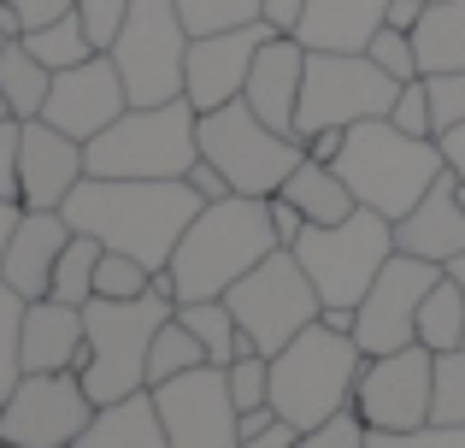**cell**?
<instances>
[{"instance_id":"cell-27","label":"cell","mask_w":465,"mask_h":448,"mask_svg":"<svg viewBox=\"0 0 465 448\" xmlns=\"http://www.w3.org/2000/svg\"><path fill=\"white\" fill-rule=\"evenodd\" d=\"M0 95H6V113L18 124H30V118H42L47 95H54V71L24 42H6V54H0Z\"/></svg>"},{"instance_id":"cell-35","label":"cell","mask_w":465,"mask_h":448,"mask_svg":"<svg viewBox=\"0 0 465 448\" xmlns=\"http://www.w3.org/2000/svg\"><path fill=\"white\" fill-rule=\"evenodd\" d=\"M153 289V272L142 260H130V254H101V272H94V295L101 301H142Z\"/></svg>"},{"instance_id":"cell-26","label":"cell","mask_w":465,"mask_h":448,"mask_svg":"<svg viewBox=\"0 0 465 448\" xmlns=\"http://www.w3.org/2000/svg\"><path fill=\"white\" fill-rule=\"evenodd\" d=\"M412 47H419L424 77L465 71V0H436V6L424 12V24L412 30Z\"/></svg>"},{"instance_id":"cell-37","label":"cell","mask_w":465,"mask_h":448,"mask_svg":"<svg viewBox=\"0 0 465 448\" xmlns=\"http://www.w3.org/2000/svg\"><path fill=\"white\" fill-rule=\"evenodd\" d=\"M436 425H465V348L454 354H436Z\"/></svg>"},{"instance_id":"cell-22","label":"cell","mask_w":465,"mask_h":448,"mask_svg":"<svg viewBox=\"0 0 465 448\" xmlns=\"http://www.w3.org/2000/svg\"><path fill=\"white\" fill-rule=\"evenodd\" d=\"M89 360V319L83 307L42 295L24 307V372H83Z\"/></svg>"},{"instance_id":"cell-19","label":"cell","mask_w":465,"mask_h":448,"mask_svg":"<svg viewBox=\"0 0 465 448\" xmlns=\"http://www.w3.org/2000/svg\"><path fill=\"white\" fill-rule=\"evenodd\" d=\"M301 83H307V47H301L295 35H272V42L260 47V59H253V71H248V89H242V101H248L272 130L295 136Z\"/></svg>"},{"instance_id":"cell-5","label":"cell","mask_w":465,"mask_h":448,"mask_svg":"<svg viewBox=\"0 0 465 448\" xmlns=\"http://www.w3.org/2000/svg\"><path fill=\"white\" fill-rule=\"evenodd\" d=\"M89 177H130V184H183L201 160V113L189 101L130 106L118 124L83 142Z\"/></svg>"},{"instance_id":"cell-21","label":"cell","mask_w":465,"mask_h":448,"mask_svg":"<svg viewBox=\"0 0 465 448\" xmlns=\"http://www.w3.org/2000/svg\"><path fill=\"white\" fill-rule=\"evenodd\" d=\"M395 248L412 254V260H436V265L465 254V207H460V177L454 172H442L430 184V195L407 219H395Z\"/></svg>"},{"instance_id":"cell-2","label":"cell","mask_w":465,"mask_h":448,"mask_svg":"<svg viewBox=\"0 0 465 448\" xmlns=\"http://www.w3.org/2000/svg\"><path fill=\"white\" fill-rule=\"evenodd\" d=\"M283 248L272 224V201L265 195H224L206 201L194 224L183 230L177 254H171V284L177 301H224L260 260Z\"/></svg>"},{"instance_id":"cell-7","label":"cell","mask_w":465,"mask_h":448,"mask_svg":"<svg viewBox=\"0 0 465 448\" xmlns=\"http://www.w3.org/2000/svg\"><path fill=\"white\" fill-rule=\"evenodd\" d=\"M395 219H383V213L360 207L348 213L341 224H307L295 242V260L307 265L312 289L324 307H360L365 289L377 284V272H383L389 260H395Z\"/></svg>"},{"instance_id":"cell-12","label":"cell","mask_w":465,"mask_h":448,"mask_svg":"<svg viewBox=\"0 0 465 448\" xmlns=\"http://www.w3.org/2000/svg\"><path fill=\"white\" fill-rule=\"evenodd\" d=\"M442 277H448V265L412 260V254H395V260L377 272V284L365 289V301L353 307V343L365 348V360L401 354V348L419 343V307Z\"/></svg>"},{"instance_id":"cell-6","label":"cell","mask_w":465,"mask_h":448,"mask_svg":"<svg viewBox=\"0 0 465 448\" xmlns=\"http://www.w3.org/2000/svg\"><path fill=\"white\" fill-rule=\"evenodd\" d=\"M171 313H177V301L159 295V289H148L142 301H101L94 295L83 307V319H89V360H83L77 378H83L94 407L148 390V348L165 331Z\"/></svg>"},{"instance_id":"cell-54","label":"cell","mask_w":465,"mask_h":448,"mask_svg":"<svg viewBox=\"0 0 465 448\" xmlns=\"http://www.w3.org/2000/svg\"><path fill=\"white\" fill-rule=\"evenodd\" d=\"M18 219H24L18 201H0V265H6V242H12V230H18Z\"/></svg>"},{"instance_id":"cell-38","label":"cell","mask_w":465,"mask_h":448,"mask_svg":"<svg viewBox=\"0 0 465 448\" xmlns=\"http://www.w3.org/2000/svg\"><path fill=\"white\" fill-rule=\"evenodd\" d=\"M365 54H371L395 83H419L424 77V71H419V47H412L407 30H389V24H383V30L371 35V47H365Z\"/></svg>"},{"instance_id":"cell-47","label":"cell","mask_w":465,"mask_h":448,"mask_svg":"<svg viewBox=\"0 0 465 448\" xmlns=\"http://www.w3.org/2000/svg\"><path fill=\"white\" fill-rule=\"evenodd\" d=\"M436 148H442L448 172L465 184V118H460V124H442V130H436Z\"/></svg>"},{"instance_id":"cell-42","label":"cell","mask_w":465,"mask_h":448,"mask_svg":"<svg viewBox=\"0 0 465 448\" xmlns=\"http://www.w3.org/2000/svg\"><path fill=\"white\" fill-rule=\"evenodd\" d=\"M295 448H365V419L353 413H336L330 425H318V431H301V443Z\"/></svg>"},{"instance_id":"cell-57","label":"cell","mask_w":465,"mask_h":448,"mask_svg":"<svg viewBox=\"0 0 465 448\" xmlns=\"http://www.w3.org/2000/svg\"><path fill=\"white\" fill-rule=\"evenodd\" d=\"M6 42H12V35H6V30H0V54H6Z\"/></svg>"},{"instance_id":"cell-29","label":"cell","mask_w":465,"mask_h":448,"mask_svg":"<svg viewBox=\"0 0 465 448\" xmlns=\"http://www.w3.org/2000/svg\"><path fill=\"white\" fill-rule=\"evenodd\" d=\"M419 343L430 348V354H454V348H465V289L454 284V277H442V284L424 295Z\"/></svg>"},{"instance_id":"cell-4","label":"cell","mask_w":465,"mask_h":448,"mask_svg":"<svg viewBox=\"0 0 465 448\" xmlns=\"http://www.w3.org/2000/svg\"><path fill=\"white\" fill-rule=\"evenodd\" d=\"M336 172H341V184L353 189L360 207L383 213V219H407V213L430 195L436 177L448 172V160H442L436 142L407 136V130H395L389 118H365V124L348 130V142H341V154H336Z\"/></svg>"},{"instance_id":"cell-44","label":"cell","mask_w":465,"mask_h":448,"mask_svg":"<svg viewBox=\"0 0 465 448\" xmlns=\"http://www.w3.org/2000/svg\"><path fill=\"white\" fill-rule=\"evenodd\" d=\"M0 201H18V118L0 124Z\"/></svg>"},{"instance_id":"cell-46","label":"cell","mask_w":465,"mask_h":448,"mask_svg":"<svg viewBox=\"0 0 465 448\" xmlns=\"http://www.w3.org/2000/svg\"><path fill=\"white\" fill-rule=\"evenodd\" d=\"M189 189H194L201 201H224V195H236V189H230V177L218 172L213 160H194V165H189Z\"/></svg>"},{"instance_id":"cell-33","label":"cell","mask_w":465,"mask_h":448,"mask_svg":"<svg viewBox=\"0 0 465 448\" xmlns=\"http://www.w3.org/2000/svg\"><path fill=\"white\" fill-rule=\"evenodd\" d=\"M183 30L189 35H224V30H248L265 18V0H177Z\"/></svg>"},{"instance_id":"cell-60","label":"cell","mask_w":465,"mask_h":448,"mask_svg":"<svg viewBox=\"0 0 465 448\" xmlns=\"http://www.w3.org/2000/svg\"><path fill=\"white\" fill-rule=\"evenodd\" d=\"M0 448H12V443H0Z\"/></svg>"},{"instance_id":"cell-45","label":"cell","mask_w":465,"mask_h":448,"mask_svg":"<svg viewBox=\"0 0 465 448\" xmlns=\"http://www.w3.org/2000/svg\"><path fill=\"white\" fill-rule=\"evenodd\" d=\"M0 6H12L24 18V35L30 30H42V24H54V18H65V12H77V0H0Z\"/></svg>"},{"instance_id":"cell-51","label":"cell","mask_w":465,"mask_h":448,"mask_svg":"<svg viewBox=\"0 0 465 448\" xmlns=\"http://www.w3.org/2000/svg\"><path fill=\"white\" fill-rule=\"evenodd\" d=\"M424 12H430L424 0H389V18H383V24H389V30H407V35H412V30L424 24Z\"/></svg>"},{"instance_id":"cell-31","label":"cell","mask_w":465,"mask_h":448,"mask_svg":"<svg viewBox=\"0 0 465 448\" xmlns=\"http://www.w3.org/2000/svg\"><path fill=\"white\" fill-rule=\"evenodd\" d=\"M201 366H213L206 360V348L194 343V331L171 313L165 319V331L153 336V348H148V390H159V383H171V378H183V372H201Z\"/></svg>"},{"instance_id":"cell-53","label":"cell","mask_w":465,"mask_h":448,"mask_svg":"<svg viewBox=\"0 0 465 448\" xmlns=\"http://www.w3.org/2000/svg\"><path fill=\"white\" fill-rule=\"evenodd\" d=\"M301 443V431L295 425H283V419H277L272 431H265V437H253V443H242V448H295Z\"/></svg>"},{"instance_id":"cell-17","label":"cell","mask_w":465,"mask_h":448,"mask_svg":"<svg viewBox=\"0 0 465 448\" xmlns=\"http://www.w3.org/2000/svg\"><path fill=\"white\" fill-rule=\"evenodd\" d=\"M124 113H130V89H124V77H118L113 54H94L89 65H77V71H54V95H47V106H42L47 124L77 136V142H94Z\"/></svg>"},{"instance_id":"cell-49","label":"cell","mask_w":465,"mask_h":448,"mask_svg":"<svg viewBox=\"0 0 465 448\" xmlns=\"http://www.w3.org/2000/svg\"><path fill=\"white\" fill-rule=\"evenodd\" d=\"M341 142H348V130H318V136L301 142V148H307V160H318V165H336Z\"/></svg>"},{"instance_id":"cell-50","label":"cell","mask_w":465,"mask_h":448,"mask_svg":"<svg viewBox=\"0 0 465 448\" xmlns=\"http://www.w3.org/2000/svg\"><path fill=\"white\" fill-rule=\"evenodd\" d=\"M301 12H307V0H265V24H272V30H283V35H295Z\"/></svg>"},{"instance_id":"cell-10","label":"cell","mask_w":465,"mask_h":448,"mask_svg":"<svg viewBox=\"0 0 465 448\" xmlns=\"http://www.w3.org/2000/svg\"><path fill=\"white\" fill-rule=\"evenodd\" d=\"M189 42L177 0H136L113 42V65L130 89V106H165L183 101V77H189Z\"/></svg>"},{"instance_id":"cell-41","label":"cell","mask_w":465,"mask_h":448,"mask_svg":"<svg viewBox=\"0 0 465 448\" xmlns=\"http://www.w3.org/2000/svg\"><path fill=\"white\" fill-rule=\"evenodd\" d=\"M130 6H136V0H77V18H83V30H89V42L101 47V54H113Z\"/></svg>"},{"instance_id":"cell-58","label":"cell","mask_w":465,"mask_h":448,"mask_svg":"<svg viewBox=\"0 0 465 448\" xmlns=\"http://www.w3.org/2000/svg\"><path fill=\"white\" fill-rule=\"evenodd\" d=\"M460 207H465V184H460Z\"/></svg>"},{"instance_id":"cell-18","label":"cell","mask_w":465,"mask_h":448,"mask_svg":"<svg viewBox=\"0 0 465 448\" xmlns=\"http://www.w3.org/2000/svg\"><path fill=\"white\" fill-rule=\"evenodd\" d=\"M83 177H89V160L77 136L54 130L47 118L18 124V201L30 213H59Z\"/></svg>"},{"instance_id":"cell-15","label":"cell","mask_w":465,"mask_h":448,"mask_svg":"<svg viewBox=\"0 0 465 448\" xmlns=\"http://www.w3.org/2000/svg\"><path fill=\"white\" fill-rule=\"evenodd\" d=\"M159 425H165V448H242V407L230 395L224 366H201L183 378L159 383Z\"/></svg>"},{"instance_id":"cell-13","label":"cell","mask_w":465,"mask_h":448,"mask_svg":"<svg viewBox=\"0 0 465 448\" xmlns=\"http://www.w3.org/2000/svg\"><path fill=\"white\" fill-rule=\"evenodd\" d=\"M94 402L77 372H24L12 402L0 407V443L12 448H71L89 431Z\"/></svg>"},{"instance_id":"cell-34","label":"cell","mask_w":465,"mask_h":448,"mask_svg":"<svg viewBox=\"0 0 465 448\" xmlns=\"http://www.w3.org/2000/svg\"><path fill=\"white\" fill-rule=\"evenodd\" d=\"M24 307H30V301L12 284H0V407H6L12 390L24 383Z\"/></svg>"},{"instance_id":"cell-48","label":"cell","mask_w":465,"mask_h":448,"mask_svg":"<svg viewBox=\"0 0 465 448\" xmlns=\"http://www.w3.org/2000/svg\"><path fill=\"white\" fill-rule=\"evenodd\" d=\"M272 224H277V242H283V248H295L301 230H307V219H301L289 201H277V195H272Z\"/></svg>"},{"instance_id":"cell-20","label":"cell","mask_w":465,"mask_h":448,"mask_svg":"<svg viewBox=\"0 0 465 448\" xmlns=\"http://www.w3.org/2000/svg\"><path fill=\"white\" fill-rule=\"evenodd\" d=\"M71 236H77V230H71L65 213H30L24 207V219H18V230H12V242H6L0 284H12L24 301H42L47 289H54V265H59V254H65Z\"/></svg>"},{"instance_id":"cell-40","label":"cell","mask_w":465,"mask_h":448,"mask_svg":"<svg viewBox=\"0 0 465 448\" xmlns=\"http://www.w3.org/2000/svg\"><path fill=\"white\" fill-rule=\"evenodd\" d=\"M365 448H465V425H419V431H365Z\"/></svg>"},{"instance_id":"cell-24","label":"cell","mask_w":465,"mask_h":448,"mask_svg":"<svg viewBox=\"0 0 465 448\" xmlns=\"http://www.w3.org/2000/svg\"><path fill=\"white\" fill-rule=\"evenodd\" d=\"M71 448H165V425H159L153 390H136V395H124V402L94 407L89 431Z\"/></svg>"},{"instance_id":"cell-55","label":"cell","mask_w":465,"mask_h":448,"mask_svg":"<svg viewBox=\"0 0 465 448\" xmlns=\"http://www.w3.org/2000/svg\"><path fill=\"white\" fill-rule=\"evenodd\" d=\"M448 277H454V284L465 289V254H460V260H448Z\"/></svg>"},{"instance_id":"cell-52","label":"cell","mask_w":465,"mask_h":448,"mask_svg":"<svg viewBox=\"0 0 465 448\" xmlns=\"http://www.w3.org/2000/svg\"><path fill=\"white\" fill-rule=\"evenodd\" d=\"M272 425H277V407H248V413H242V443L265 437Z\"/></svg>"},{"instance_id":"cell-43","label":"cell","mask_w":465,"mask_h":448,"mask_svg":"<svg viewBox=\"0 0 465 448\" xmlns=\"http://www.w3.org/2000/svg\"><path fill=\"white\" fill-rule=\"evenodd\" d=\"M430 101H436V130H442V124H460V118H465V71L430 77Z\"/></svg>"},{"instance_id":"cell-56","label":"cell","mask_w":465,"mask_h":448,"mask_svg":"<svg viewBox=\"0 0 465 448\" xmlns=\"http://www.w3.org/2000/svg\"><path fill=\"white\" fill-rule=\"evenodd\" d=\"M6 118H12V113H6V95H0V124H6Z\"/></svg>"},{"instance_id":"cell-30","label":"cell","mask_w":465,"mask_h":448,"mask_svg":"<svg viewBox=\"0 0 465 448\" xmlns=\"http://www.w3.org/2000/svg\"><path fill=\"white\" fill-rule=\"evenodd\" d=\"M24 47H30L35 59H42L47 71H77V65H89L101 47L89 42V30H83V18L77 12H65V18H54V24H42V30H30V35H18Z\"/></svg>"},{"instance_id":"cell-23","label":"cell","mask_w":465,"mask_h":448,"mask_svg":"<svg viewBox=\"0 0 465 448\" xmlns=\"http://www.w3.org/2000/svg\"><path fill=\"white\" fill-rule=\"evenodd\" d=\"M389 0H307L295 24V42L307 54H365L371 35L383 30Z\"/></svg>"},{"instance_id":"cell-11","label":"cell","mask_w":465,"mask_h":448,"mask_svg":"<svg viewBox=\"0 0 465 448\" xmlns=\"http://www.w3.org/2000/svg\"><path fill=\"white\" fill-rule=\"evenodd\" d=\"M395 95H401V83L371 54H307L295 136L307 142L318 130H353L365 118H389Z\"/></svg>"},{"instance_id":"cell-8","label":"cell","mask_w":465,"mask_h":448,"mask_svg":"<svg viewBox=\"0 0 465 448\" xmlns=\"http://www.w3.org/2000/svg\"><path fill=\"white\" fill-rule=\"evenodd\" d=\"M201 160H213L236 195L272 201L289 184V172L307 160V148H301V136L272 130L248 101H230L218 113H201Z\"/></svg>"},{"instance_id":"cell-3","label":"cell","mask_w":465,"mask_h":448,"mask_svg":"<svg viewBox=\"0 0 465 448\" xmlns=\"http://www.w3.org/2000/svg\"><path fill=\"white\" fill-rule=\"evenodd\" d=\"M365 372V348L353 343L336 324H307L283 354H272V407L283 425L295 431H318L336 413L353 407V390H360Z\"/></svg>"},{"instance_id":"cell-1","label":"cell","mask_w":465,"mask_h":448,"mask_svg":"<svg viewBox=\"0 0 465 448\" xmlns=\"http://www.w3.org/2000/svg\"><path fill=\"white\" fill-rule=\"evenodd\" d=\"M206 201L183 184H130V177H83L71 189V201L59 213L71 219V230L94 236L101 248L130 254L142 260L148 272H165L171 254H177L183 230L194 224Z\"/></svg>"},{"instance_id":"cell-14","label":"cell","mask_w":465,"mask_h":448,"mask_svg":"<svg viewBox=\"0 0 465 448\" xmlns=\"http://www.w3.org/2000/svg\"><path fill=\"white\" fill-rule=\"evenodd\" d=\"M430 407H436V354L424 343L365 360L360 390H353V413L365 419V431H419L430 425Z\"/></svg>"},{"instance_id":"cell-28","label":"cell","mask_w":465,"mask_h":448,"mask_svg":"<svg viewBox=\"0 0 465 448\" xmlns=\"http://www.w3.org/2000/svg\"><path fill=\"white\" fill-rule=\"evenodd\" d=\"M177 319L194 331V343L206 348V360H213V366H236L242 354H253V343L242 336L230 301H177Z\"/></svg>"},{"instance_id":"cell-36","label":"cell","mask_w":465,"mask_h":448,"mask_svg":"<svg viewBox=\"0 0 465 448\" xmlns=\"http://www.w3.org/2000/svg\"><path fill=\"white\" fill-rule=\"evenodd\" d=\"M389 124H395V130H407V136H424V142H436V101H430V77H419V83H401L395 106H389Z\"/></svg>"},{"instance_id":"cell-9","label":"cell","mask_w":465,"mask_h":448,"mask_svg":"<svg viewBox=\"0 0 465 448\" xmlns=\"http://www.w3.org/2000/svg\"><path fill=\"white\" fill-rule=\"evenodd\" d=\"M230 313H236L242 336L253 343V354H283L307 324L324 319V301H318L307 265L295 260V248H277L272 260H260L236 289H230Z\"/></svg>"},{"instance_id":"cell-59","label":"cell","mask_w":465,"mask_h":448,"mask_svg":"<svg viewBox=\"0 0 465 448\" xmlns=\"http://www.w3.org/2000/svg\"><path fill=\"white\" fill-rule=\"evenodd\" d=\"M424 6H436V0H424Z\"/></svg>"},{"instance_id":"cell-25","label":"cell","mask_w":465,"mask_h":448,"mask_svg":"<svg viewBox=\"0 0 465 448\" xmlns=\"http://www.w3.org/2000/svg\"><path fill=\"white\" fill-rule=\"evenodd\" d=\"M277 201H289L307 224H341L348 213H360V201L341 184V172L336 165H318V160H301L295 172H289V184L277 189Z\"/></svg>"},{"instance_id":"cell-39","label":"cell","mask_w":465,"mask_h":448,"mask_svg":"<svg viewBox=\"0 0 465 448\" xmlns=\"http://www.w3.org/2000/svg\"><path fill=\"white\" fill-rule=\"evenodd\" d=\"M230 372V395H236V407L248 413V407H272V360L265 354H242Z\"/></svg>"},{"instance_id":"cell-32","label":"cell","mask_w":465,"mask_h":448,"mask_svg":"<svg viewBox=\"0 0 465 448\" xmlns=\"http://www.w3.org/2000/svg\"><path fill=\"white\" fill-rule=\"evenodd\" d=\"M101 242L94 236H71L65 242V254H59V265H54V289H47V295L54 301H65V307H89L94 301V272H101Z\"/></svg>"},{"instance_id":"cell-16","label":"cell","mask_w":465,"mask_h":448,"mask_svg":"<svg viewBox=\"0 0 465 448\" xmlns=\"http://www.w3.org/2000/svg\"><path fill=\"white\" fill-rule=\"evenodd\" d=\"M272 24H248V30H224V35H194L189 42V77H183V101L194 106V113H218V106L242 101V89H248V71L253 59H260V47L272 42Z\"/></svg>"}]
</instances>
